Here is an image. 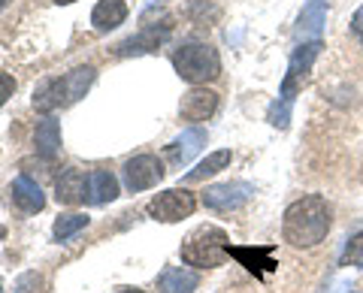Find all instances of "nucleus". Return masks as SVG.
<instances>
[{"mask_svg": "<svg viewBox=\"0 0 363 293\" xmlns=\"http://www.w3.org/2000/svg\"><path fill=\"white\" fill-rule=\"evenodd\" d=\"M333 227V209L321 194L294 200L281 215V239L294 248H315L327 239Z\"/></svg>", "mask_w": 363, "mask_h": 293, "instance_id": "1", "label": "nucleus"}, {"mask_svg": "<svg viewBox=\"0 0 363 293\" xmlns=\"http://www.w3.org/2000/svg\"><path fill=\"white\" fill-rule=\"evenodd\" d=\"M167 37H169V21H164L161 28H145L143 33H136V37L118 42V46H116V54H118V58H130V54L155 52Z\"/></svg>", "mask_w": 363, "mask_h": 293, "instance_id": "12", "label": "nucleus"}, {"mask_svg": "<svg viewBox=\"0 0 363 293\" xmlns=\"http://www.w3.org/2000/svg\"><path fill=\"white\" fill-rule=\"evenodd\" d=\"M55 197H58L61 206H79L88 197V176L82 170H64L55 182Z\"/></svg>", "mask_w": 363, "mask_h": 293, "instance_id": "11", "label": "nucleus"}, {"mask_svg": "<svg viewBox=\"0 0 363 293\" xmlns=\"http://www.w3.org/2000/svg\"><path fill=\"white\" fill-rule=\"evenodd\" d=\"M124 18H128V4L124 0H100L94 13H91V25L100 33H109L118 25H124Z\"/></svg>", "mask_w": 363, "mask_h": 293, "instance_id": "19", "label": "nucleus"}, {"mask_svg": "<svg viewBox=\"0 0 363 293\" xmlns=\"http://www.w3.org/2000/svg\"><path fill=\"white\" fill-rule=\"evenodd\" d=\"M324 25H327V0H306L303 13L297 18V37L321 40Z\"/></svg>", "mask_w": 363, "mask_h": 293, "instance_id": "17", "label": "nucleus"}, {"mask_svg": "<svg viewBox=\"0 0 363 293\" xmlns=\"http://www.w3.org/2000/svg\"><path fill=\"white\" fill-rule=\"evenodd\" d=\"M230 251V239L221 227H212V224H203V227L191 230L185 239H182V263L185 266H194V269H215L221 266Z\"/></svg>", "mask_w": 363, "mask_h": 293, "instance_id": "3", "label": "nucleus"}, {"mask_svg": "<svg viewBox=\"0 0 363 293\" xmlns=\"http://www.w3.org/2000/svg\"><path fill=\"white\" fill-rule=\"evenodd\" d=\"M197 209V197L191 194L188 188H169V190H161L157 197H152V202L145 206L149 218L161 221V224H176L182 218H191Z\"/></svg>", "mask_w": 363, "mask_h": 293, "instance_id": "5", "label": "nucleus"}, {"mask_svg": "<svg viewBox=\"0 0 363 293\" xmlns=\"http://www.w3.org/2000/svg\"><path fill=\"white\" fill-rule=\"evenodd\" d=\"M13 94H16V79L9 73H0V106H4Z\"/></svg>", "mask_w": 363, "mask_h": 293, "instance_id": "25", "label": "nucleus"}, {"mask_svg": "<svg viewBox=\"0 0 363 293\" xmlns=\"http://www.w3.org/2000/svg\"><path fill=\"white\" fill-rule=\"evenodd\" d=\"M118 293H145V290H140V287H121Z\"/></svg>", "mask_w": 363, "mask_h": 293, "instance_id": "27", "label": "nucleus"}, {"mask_svg": "<svg viewBox=\"0 0 363 293\" xmlns=\"http://www.w3.org/2000/svg\"><path fill=\"white\" fill-rule=\"evenodd\" d=\"M339 263H342V266H357V269H363V230L354 233V236H351V239L345 242Z\"/></svg>", "mask_w": 363, "mask_h": 293, "instance_id": "23", "label": "nucleus"}, {"mask_svg": "<svg viewBox=\"0 0 363 293\" xmlns=\"http://www.w3.org/2000/svg\"><path fill=\"white\" fill-rule=\"evenodd\" d=\"M351 33L357 42H363V6H357V13L351 16Z\"/></svg>", "mask_w": 363, "mask_h": 293, "instance_id": "26", "label": "nucleus"}, {"mask_svg": "<svg viewBox=\"0 0 363 293\" xmlns=\"http://www.w3.org/2000/svg\"><path fill=\"white\" fill-rule=\"evenodd\" d=\"M233 161V154H230V149H221V151H212L206 161H200L194 170H191L188 176H185V182L191 185V182H203V178H209V176H218L221 170H227V163Z\"/></svg>", "mask_w": 363, "mask_h": 293, "instance_id": "20", "label": "nucleus"}, {"mask_svg": "<svg viewBox=\"0 0 363 293\" xmlns=\"http://www.w3.org/2000/svg\"><path fill=\"white\" fill-rule=\"evenodd\" d=\"M52 4H58V6H67V4H76V0H52Z\"/></svg>", "mask_w": 363, "mask_h": 293, "instance_id": "28", "label": "nucleus"}, {"mask_svg": "<svg viewBox=\"0 0 363 293\" xmlns=\"http://www.w3.org/2000/svg\"><path fill=\"white\" fill-rule=\"evenodd\" d=\"M118 200V178L112 176L109 170H94L88 173V197L85 202L91 206H104V202Z\"/></svg>", "mask_w": 363, "mask_h": 293, "instance_id": "18", "label": "nucleus"}, {"mask_svg": "<svg viewBox=\"0 0 363 293\" xmlns=\"http://www.w3.org/2000/svg\"><path fill=\"white\" fill-rule=\"evenodd\" d=\"M203 145H206V130L203 127H191V130H185L182 137H176L173 142L167 145V161H173L176 166H185L191 157H194Z\"/></svg>", "mask_w": 363, "mask_h": 293, "instance_id": "13", "label": "nucleus"}, {"mask_svg": "<svg viewBox=\"0 0 363 293\" xmlns=\"http://www.w3.org/2000/svg\"><path fill=\"white\" fill-rule=\"evenodd\" d=\"M291 106H294V100H285V97L272 100V103H269V112H267V121L272 124V127L285 130L288 124H291Z\"/></svg>", "mask_w": 363, "mask_h": 293, "instance_id": "22", "label": "nucleus"}, {"mask_svg": "<svg viewBox=\"0 0 363 293\" xmlns=\"http://www.w3.org/2000/svg\"><path fill=\"white\" fill-rule=\"evenodd\" d=\"M43 285V278L37 275V272H28V275H21L18 281H16V290L13 293H33L30 287H40Z\"/></svg>", "mask_w": 363, "mask_h": 293, "instance_id": "24", "label": "nucleus"}, {"mask_svg": "<svg viewBox=\"0 0 363 293\" xmlns=\"http://www.w3.org/2000/svg\"><path fill=\"white\" fill-rule=\"evenodd\" d=\"M321 49H324L321 40H309V42H303V46L294 49L291 61H288V73H285V79H281V97L285 100H294V94L306 85V79H309Z\"/></svg>", "mask_w": 363, "mask_h": 293, "instance_id": "6", "label": "nucleus"}, {"mask_svg": "<svg viewBox=\"0 0 363 293\" xmlns=\"http://www.w3.org/2000/svg\"><path fill=\"white\" fill-rule=\"evenodd\" d=\"M33 145H37V154L43 161H55L61 154V124L52 115H45L37 130H33Z\"/></svg>", "mask_w": 363, "mask_h": 293, "instance_id": "16", "label": "nucleus"}, {"mask_svg": "<svg viewBox=\"0 0 363 293\" xmlns=\"http://www.w3.org/2000/svg\"><path fill=\"white\" fill-rule=\"evenodd\" d=\"M164 178V163L155 154H136L124 163V185L128 190H149Z\"/></svg>", "mask_w": 363, "mask_h": 293, "instance_id": "9", "label": "nucleus"}, {"mask_svg": "<svg viewBox=\"0 0 363 293\" xmlns=\"http://www.w3.org/2000/svg\"><path fill=\"white\" fill-rule=\"evenodd\" d=\"M200 285V275L188 266H167L157 275V293H194Z\"/></svg>", "mask_w": 363, "mask_h": 293, "instance_id": "15", "label": "nucleus"}, {"mask_svg": "<svg viewBox=\"0 0 363 293\" xmlns=\"http://www.w3.org/2000/svg\"><path fill=\"white\" fill-rule=\"evenodd\" d=\"M88 215H61L58 221H55V227H52V236L58 242H67V239H73L76 233H82L88 227Z\"/></svg>", "mask_w": 363, "mask_h": 293, "instance_id": "21", "label": "nucleus"}, {"mask_svg": "<svg viewBox=\"0 0 363 293\" xmlns=\"http://www.w3.org/2000/svg\"><path fill=\"white\" fill-rule=\"evenodd\" d=\"M276 251H279L276 245H230V251H227V254H230L240 266H245L255 278L264 281V278H269L279 269Z\"/></svg>", "mask_w": 363, "mask_h": 293, "instance_id": "7", "label": "nucleus"}, {"mask_svg": "<svg viewBox=\"0 0 363 293\" xmlns=\"http://www.w3.org/2000/svg\"><path fill=\"white\" fill-rule=\"evenodd\" d=\"M176 73L191 85H206L221 76V54L209 42H185L173 52Z\"/></svg>", "mask_w": 363, "mask_h": 293, "instance_id": "4", "label": "nucleus"}, {"mask_svg": "<svg viewBox=\"0 0 363 293\" xmlns=\"http://www.w3.org/2000/svg\"><path fill=\"white\" fill-rule=\"evenodd\" d=\"M6 4H9V0H0V9H4V6H6Z\"/></svg>", "mask_w": 363, "mask_h": 293, "instance_id": "29", "label": "nucleus"}, {"mask_svg": "<svg viewBox=\"0 0 363 293\" xmlns=\"http://www.w3.org/2000/svg\"><path fill=\"white\" fill-rule=\"evenodd\" d=\"M97 70L94 67H76L67 76H55V79H45V82L33 91V109L43 112V115H52L55 109H64V106H73L76 100H82L85 91L94 82Z\"/></svg>", "mask_w": 363, "mask_h": 293, "instance_id": "2", "label": "nucleus"}, {"mask_svg": "<svg viewBox=\"0 0 363 293\" xmlns=\"http://www.w3.org/2000/svg\"><path fill=\"white\" fill-rule=\"evenodd\" d=\"M252 197H255V185L224 182V185H212V188L203 190V206L212 209V212H236V209H242Z\"/></svg>", "mask_w": 363, "mask_h": 293, "instance_id": "8", "label": "nucleus"}, {"mask_svg": "<svg viewBox=\"0 0 363 293\" xmlns=\"http://www.w3.org/2000/svg\"><path fill=\"white\" fill-rule=\"evenodd\" d=\"M215 109H218V94L212 88H191L179 103V112L185 121H209Z\"/></svg>", "mask_w": 363, "mask_h": 293, "instance_id": "10", "label": "nucleus"}, {"mask_svg": "<svg viewBox=\"0 0 363 293\" xmlns=\"http://www.w3.org/2000/svg\"><path fill=\"white\" fill-rule=\"evenodd\" d=\"M9 194H13V202L25 212V215H37V212L45 209V197H43L40 185L28 176H18L16 182L9 185Z\"/></svg>", "mask_w": 363, "mask_h": 293, "instance_id": "14", "label": "nucleus"}]
</instances>
